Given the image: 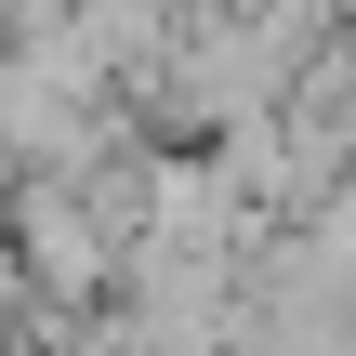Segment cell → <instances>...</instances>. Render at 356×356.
Here are the masks:
<instances>
[{"label":"cell","mask_w":356,"mask_h":356,"mask_svg":"<svg viewBox=\"0 0 356 356\" xmlns=\"http://www.w3.org/2000/svg\"><path fill=\"white\" fill-rule=\"evenodd\" d=\"M0 251H13V277H26L40 304H106V291H119V225H106V198H92L79 172H26Z\"/></svg>","instance_id":"obj_1"},{"label":"cell","mask_w":356,"mask_h":356,"mask_svg":"<svg viewBox=\"0 0 356 356\" xmlns=\"http://www.w3.org/2000/svg\"><path fill=\"white\" fill-rule=\"evenodd\" d=\"M13 185H26V172H13V159H0V225H13Z\"/></svg>","instance_id":"obj_2"}]
</instances>
